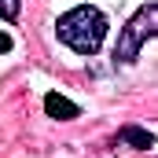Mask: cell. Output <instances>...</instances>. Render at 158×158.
Segmentation results:
<instances>
[{"label":"cell","instance_id":"6da1fadb","mask_svg":"<svg viewBox=\"0 0 158 158\" xmlns=\"http://www.w3.org/2000/svg\"><path fill=\"white\" fill-rule=\"evenodd\" d=\"M55 33L77 55H96L103 48V37H107V15L99 7H92V4H81V7L66 11L55 22Z\"/></svg>","mask_w":158,"mask_h":158},{"label":"cell","instance_id":"8992f818","mask_svg":"<svg viewBox=\"0 0 158 158\" xmlns=\"http://www.w3.org/2000/svg\"><path fill=\"white\" fill-rule=\"evenodd\" d=\"M4 52H11V37H7V33L0 30V55H4Z\"/></svg>","mask_w":158,"mask_h":158},{"label":"cell","instance_id":"5b68a950","mask_svg":"<svg viewBox=\"0 0 158 158\" xmlns=\"http://www.w3.org/2000/svg\"><path fill=\"white\" fill-rule=\"evenodd\" d=\"M22 15V0H0V19L4 22H15Z\"/></svg>","mask_w":158,"mask_h":158},{"label":"cell","instance_id":"7a4b0ae2","mask_svg":"<svg viewBox=\"0 0 158 158\" xmlns=\"http://www.w3.org/2000/svg\"><path fill=\"white\" fill-rule=\"evenodd\" d=\"M151 37H158V4H143V7L118 30L114 59H118V63H132V59L140 55V48Z\"/></svg>","mask_w":158,"mask_h":158},{"label":"cell","instance_id":"3957f363","mask_svg":"<svg viewBox=\"0 0 158 158\" xmlns=\"http://www.w3.org/2000/svg\"><path fill=\"white\" fill-rule=\"evenodd\" d=\"M44 114L55 121H74L81 114V107L74 103V99H66V96H59V92H48L44 96Z\"/></svg>","mask_w":158,"mask_h":158},{"label":"cell","instance_id":"277c9868","mask_svg":"<svg viewBox=\"0 0 158 158\" xmlns=\"http://www.w3.org/2000/svg\"><path fill=\"white\" fill-rule=\"evenodd\" d=\"M118 140L129 143V147H136V151H151V147H155V136H151L147 129H140V125H121Z\"/></svg>","mask_w":158,"mask_h":158}]
</instances>
